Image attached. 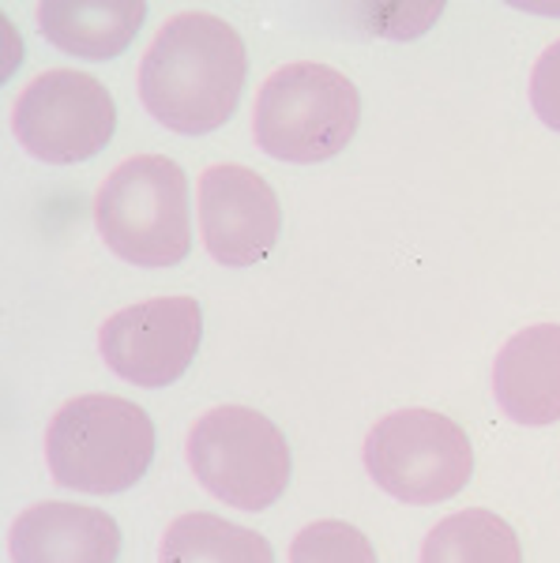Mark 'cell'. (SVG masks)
<instances>
[{
	"instance_id": "277c9868",
	"label": "cell",
	"mask_w": 560,
	"mask_h": 563,
	"mask_svg": "<svg viewBox=\"0 0 560 563\" xmlns=\"http://www.w3.org/2000/svg\"><path fill=\"white\" fill-rule=\"evenodd\" d=\"M361 121V95L342 71L297 60L260 87L256 98V143L278 162H328L354 140Z\"/></svg>"
},
{
	"instance_id": "9c48e42d",
	"label": "cell",
	"mask_w": 560,
	"mask_h": 563,
	"mask_svg": "<svg viewBox=\"0 0 560 563\" xmlns=\"http://www.w3.org/2000/svg\"><path fill=\"white\" fill-rule=\"evenodd\" d=\"M204 244L222 267H252L267 260L283 230L275 188L249 166H211L200 177Z\"/></svg>"
},
{
	"instance_id": "8992f818",
	"label": "cell",
	"mask_w": 560,
	"mask_h": 563,
	"mask_svg": "<svg viewBox=\"0 0 560 563\" xmlns=\"http://www.w3.org/2000/svg\"><path fill=\"white\" fill-rule=\"evenodd\" d=\"M365 470L399 504H444L471 485L474 448L451 417L399 410L369 429Z\"/></svg>"
},
{
	"instance_id": "5b68a950",
	"label": "cell",
	"mask_w": 560,
	"mask_h": 563,
	"mask_svg": "<svg viewBox=\"0 0 560 563\" xmlns=\"http://www.w3.org/2000/svg\"><path fill=\"white\" fill-rule=\"evenodd\" d=\"M188 466L215 499L241 511L271 507L294 474L286 435L249 406L207 410L188 432Z\"/></svg>"
},
{
	"instance_id": "7c38bea8",
	"label": "cell",
	"mask_w": 560,
	"mask_h": 563,
	"mask_svg": "<svg viewBox=\"0 0 560 563\" xmlns=\"http://www.w3.org/2000/svg\"><path fill=\"white\" fill-rule=\"evenodd\" d=\"M147 8L140 0H45L39 26L45 42L84 60H110L140 34Z\"/></svg>"
},
{
	"instance_id": "3957f363",
	"label": "cell",
	"mask_w": 560,
	"mask_h": 563,
	"mask_svg": "<svg viewBox=\"0 0 560 563\" xmlns=\"http://www.w3.org/2000/svg\"><path fill=\"white\" fill-rule=\"evenodd\" d=\"M95 230L132 267H174L193 252L188 177L166 154H132L95 196Z\"/></svg>"
},
{
	"instance_id": "ba28073f",
	"label": "cell",
	"mask_w": 560,
	"mask_h": 563,
	"mask_svg": "<svg viewBox=\"0 0 560 563\" xmlns=\"http://www.w3.org/2000/svg\"><path fill=\"white\" fill-rule=\"evenodd\" d=\"M204 308L196 297H155L121 308L102 323L98 350L124 384L169 387L196 361Z\"/></svg>"
},
{
	"instance_id": "9a60e30c",
	"label": "cell",
	"mask_w": 560,
	"mask_h": 563,
	"mask_svg": "<svg viewBox=\"0 0 560 563\" xmlns=\"http://www.w3.org/2000/svg\"><path fill=\"white\" fill-rule=\"evenodd\" d=\"M290 563H376V549L358 526L320 519L294 538Z\"/></svg>"
},
{
	"instance_id": "30bf717a",
	"label": "cell",
	"mask_w": 560,
	"mask_h": 563,
	"mask_svg": "<svg viewBox=\"0 0 560 563\" xmlns=\"http://www.w3.org/2000/svg\"><path fill=\"white\" fill-rule=\"evenodd\" d=\"M8 552L12 563H117L121 526L98 507L42 499L12 522Z\"/></svg>"
},
{
	"instance_id": "52a82bcc",
	"label": "cell",
	"mask_w": 560,
	"mask_h": 563,
	"mask_svg": "<svg viewBox=\"0 0 560 563\" xmlns=\"http://www.w3.org/2000/svg\"><path fill=\"white\" fill-rule=\"evenodd\" d=\"M117 129L113 95L95 76L53 68L23 87L12 109V132L26 151L50 166L95 158Z\"/></svg>"
},
{
	"instance_id": "6da1fadb",
	"label": "cell",
	"mask_w": 560,
	"mask_h": 563,
	"mask_svg": "<svg viewBox=\"0 0 560 563\" xmlns=\"http://www.w3.org/2000/svg\"><path fill=\"white\" fill-rule=\"evenodd\" d=\"M249 53L219 15L180 12L162 23L140 65V98L162 129L207 135L241 106Z\"/></svg>"
},
{
	"instance_id": "7a4b0ae2",
	"label": "cell",
	"mask_w": 560,
	"mask_h": 563,
	"mask_svg": "<svg viewBox=\"0 0 560 563\" xmlns=\"http://www.w3.org/2000/svg\"><path fill=\"white\" fill-rule=\"evenodd\" d=\"M155 459V424L143 406L117 395H79L45 432V462L57 485L113 496L140 485Z\"/></svg>"
},
{
	"instance_id": "5bb4252c",
	"label": "cell",
	"mask_w": 560,
	"mask_h": 563,
	"mask_svg": "<svg viewBox=\"0 0 560 563\" xmlns=\"http://www.w3.org/2000/svg\"><path fill=\"white\" fill-rule=\"evenodd\" d=\"M421 563H523V544L501 515L466 507L432 526L421 544Z\"/></svg>"
},
{
	"instance_id": "8fae6325",
	"label": "cell",
	"mask_w": 560,
	"mask_h": 563,
	"mask_svg": "<svg viewBox=\"0 0 560 563\" xmlns=\"http://www.w3.org/2000/svg\"><path fill=\"white\" fill-rule=\"evenodd\" d=\"M493 395L516 424L541 429L560 421V323H530L504 342Z\"/></svg>"
},
{
	"instance_id": "4fadbf2b",
	"label": "cell",
	"mask_w": 560,
	"mask_h": 563,
	"mask_svg": "<svg viewBox=\"0 0 560 563\" xmlns=\"http://www.w3.org/2000/svg\"><path fill=\"white\" fill-rule=\"evenodd\" d=\"M158 563H275L264 533L226 522L219 515L193 511L162 533Z\"/></svg>"
},
{
	"instance_id": "2e32d148",
	"label": "cell",
	"mask_w": 560,
	"mask_h": 563,
	"mask_svg": "<svg viewBox=\"0 0 560 563\" xmlns=\"http://www.w3.org/2000/svg\"><path fill=\"white\" fill-rule=\"evenodd\" d=\"M530 106L541 117V124L560 132V42L549 45L530 71Z\"/></svg>"
}]
</instances>
